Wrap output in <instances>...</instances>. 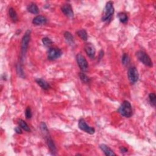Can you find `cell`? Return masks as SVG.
<instances>
[{"label": "cell", "mask_w": 156, "mask_h": 156, "mask_svg": "<svg viewBox=\"0 0 156 156\" xmlns=\"http://www.w3.org/2000/svg\"><path fill=\"white\" fill-rule=\"evenodd\" d=\"M17 73L20 77H21L22 78H25V71H24L23 65L21 64H17Z\"/></svg>", "instance_id": "cell-22"}, {"label": "cell", "mask_w": 156, "mask_h": 156, "mask_svg": "<svg viewBox=\"0 0 156 156\" xmlns=\"http://www.w3.org/2000/svg\"><path fill=\"white\" fill-rule=\"evenodd\" d=\"M122 61V64L125 66L129 64V63L130 62V57L127 53H124L123 54Z\"/></svg>", "instance_id": "cell-24"}, {"label": "cell", "mask_w": 156, "mask_h": 156, "mask_svg": "<svg viewBox=\"0 0 156 156\" xmlns=\"http://www.w3.org/2000/svg\"><path fill=\"white\" fill-rule=\"evenodd\" d=\"M118 17L122 23H126L128 21V16L127 15L125 12H119L118 14Z\"/></svg>", "instance_id": "cell-21"}, {"label": "cell", "mask_w": 156, "mask_h": 156, "mask_svg": "<svg viewBox=\"0 0 156 156\" xmlns=\"http://www.w3.org/2000/svg\"><path fill=\"white\" fill-rule=\"evenodd\" d=\"M84 50L87 55L90 59H94L96 54V50L94 45L90 43H87L84 46Z\"/></svg>", "instance_id": "cell-11"}, {"label": "cell", "mask_w": 156, "mask_h": 156, "mask_svg": "<svg viewBox=\"0 0 156 156\" xmlns=\"http://www.w3.org/2000/svg\"><path fill=\"white\" fill-rule=\"evenodd\" d=\"M31 31L28 30L26 31L25 35H23L21 40V61L23 62L24 59L25 57L26 54L28 51V48L29 46V43L31 40Z\"/></svg>", "instance_id": "cell-1"}, {"label": "cell", "mask_w": 156, "mask_h": 156, "mask_svg": "<svg viewBox=\"0 0 156 156\" xmlns=\"http://www.w3.org/2000/svg\"><path fill=\"white\" fill-rule=\"evenodd\" d=\"M100 148L103 151L105 155L108 156H112V155H116V154L114 152V151L108 146L105 144H101L100 145Z\"/></svg>", "instance_id": "cell-14"}, {"label": "cell", "mask_w": 156, "mask_h": 156, "mask_svg": "<svg viewBox=\"0 0 156 156\" xmlns=\"http://www.w3.org/2000/svg\"><path fill=\"white\" fill-rule=\"evenodd\" d=\"M118 112L121 115L126 118H130L133 114L132 105L128 101H124L122 103L119 107Z\"/></svg>", "instance_id": "cell-3"}, {"label": "cell", "mask_w": 156, "mask_h": 156, "mask_svg": "<svg viewBox=\"0 0 156 156\" xmlns=\"http://www.w3.org/2000/svg\"><path fill=\"white\" fill-rule=\"evenodd\" d=\"M149 103L151 104V105L152 107H155V104H156V95L155 93H151L149 94Z\"/></svg>", "instance_id": "cell-23"}, {"label": "cell", "mask_w": 156, "mask_h": 156, "mask_svg": "<svg viewBox=\"0 0 156 156\" xmlns=\"http://www.w3.org/2000/svg\"><path fill=\"white\" fill-rule=\"evenodd\" d=\"M63 53L62 50L57 47H50L48 50V59L50 61H54L61 57Z\"/></svg>", "instance_id": "cell-5"}, {"label": "cell", "mask_w": 156, "mask_h": 156, "mask_svg": "<svg viewBox=\"0 0 156 156\" xmlns=\"http://www.w3.org/2000/svg\"><path fill=\"white\" fill-rule=\"evenodd\" d=\"M15 133L18 134H22V130H21V128L19 126V127H16L15 128Z\"/></svg>", "instance_id": "cell-28"}, {"label": "cell", "mask_w": 156, "mask_h": 156, "mask_svg": "<svg viewBox=\"0 0 156 156\" xmlns=\"http://www.w3.org/2000/svg\"><path fill=\"white\" fill-rule=\"evenodd\" d=\"M79 78L81 81L84 83H89L91 82L90 78L89 76H87L83 72H81L79 73Z\"/></svg>", "instance_id": "cell-20"}, {"label": "cell", "mask_w": 156, "mask_h": 156, "mask_svg": "<svg viewBox=\"0 0 156 156\" xmlns=\"http://www.w3.org/2000/svg\"><path fill=\"white\" fill-rule=\"evenodd\" d=\"M136 56L139 61L145 65L149 67L153 66L152 61L148 54L143 51H138L136 53Z\"/></svg>", "instance_id": "cell-4"}, {"label": "cell", "mask_w": 156, "mask_h": 156, "mask_svg": "<svg viewBox=\"0 0 156 156\" xmlns=\"http://www.w3.org/2000/svg\"><path fill=\"white\" fill-rule=\"evenodd\" d=\"M61 10L63 14L69 18H73L74 17V12L70 4H64L61 7Z\"/></svg>", "instance_id": "cell-10"}, {"label": "cell", "mask_w": 156, "mask_h": 156, "mask_svg": "<svg viewBox=\"0 0 156 156\" xmlns=\"http://www.w3.org/2000/svg\"><path fill=\"white\" fill-rule=\"evenodd\" d=\"M18 125L22 129L28 132V133H29V132H31V129H30L29 126L26 123V122L24 120H23V119H19L18 120Z\"/></svg>", "instance_id": "cell-18"}, {"label": "cell", "mask_w": 156, "mask_h": 156, "mask_svg": "<svg viewBox=\"0 0 156 156\" xmlns=\"http://www.w3.org/2000/svg\"><path fill=\"white\" fill-rule=\"evenodd\" d=\"M40 129L42 132V133L44 134V135L47 134H49L48 129L46 125L44 122H42L40 124Z\"/></svg>", "instance_id": "cell-26"}, {"label": "cell", "mask_w": 156, "mask_h": 156, "mask_svg": "<svg viewBox=\"0 0 156 156\" xmlns=\"http://www.w3.org/2000/svg\"><path fill=\"white\" fill-rule=\"evenodd\" d=\"M78 126L79 128L82 130V131H84L85 133H88L90 135L94 134L95 133V129L94 127H90V126H89L84 119L83 118H81L79 120V123H78Z\"/></svg>", "instance_id": "cell-7"}, {"label": "cell", "mask_w": 156, "mask_h": 156, "mask_svg": "<svg viewBox=\"0 0 156 156\" xmlns=\"http://www.w3.org/2000/svg\"><path fill=\"white\" fill-rule=\"evenodd\" d=\"M76 61L82 72L87 70L89 64L84 56H82L81 54H78L76 55Z\"/></svg>", "instance_id": "cell-8"}, {"label": "cell", "mask_w": 156, "mask_h": 156, "mask_svg": "<svg viewBox=\"0 0 156 156\" xmlns=\"http://www.w3.org/2000/svg\"><path fill=\"white\" fill-rule=\"evenodd\" d=\"M77 35L83 41H86L88 39V35L85 29H81L76 32Z\"/></svg>", "instance_id": "cell-19"}, {"label": "cell", "mask_w": 156, "mask_h": 156, "mask_svg": "<svg viewBox=\"0 0 156 156\" xmlns=\"http://www.w3.org/2000/svg\"><path fill=\"white\" fill-rule=\"evenodd\" d=\"M103 56H104V52H103V51L101 50V51L100 52V59H101V57H103Z\"/></svg>", "instance_id": "cell-30"}, {"label": "cell", "mask_w": 156, "mask_h": 156, "mask_svg": "<svg viewBox=\"0 0 156 156\" xmlns=\"http://www.w3.org/2000/svg\"><path fill=\"white\" fill-rule=\"evenodd\" d=\"M42 43L45 46H50L53 43V41L48 37H44L42 39Z\"/></svg>", "instance_id": "cell-25"}, {"label": "cell", "mask_w": 156, "mask_h": 156, "mask_svg": "<svg viewBox=\"0 0 156 156\" xmlns=\"http://www.w3.org/2000/svg\"><path fill=\"white\" fill-rule=\"evenodd\" d=\"M27 10L29 13L32 14H38L39 13V9L37 5L34 3H31L27 6Z\"/></svg>", "instance_id": "cell-16"}, {"label": "cell", "mask_w": 156, "mask_h": 156, "mask_svg": "<svg viewBox=\"0 0 156 156\" xmlns=\"http://www.w3.org/2000/svg\"><path fill=\"white\" fill-rule=\"evenodd\" d=\"M127 75L130 82L133 83V84H134V83H135L138 81L139 78V74L135 67H130L129 68Z\"/></svg>", "instance_id": "cell-6"}, {"label": "cell", "mask_w": 156, "mask_h": 156, "mask_svg": "<svg viewBox=\"0 0 156 156\" xmlns=\"http://www.w3.org/2000/svg\"><path fill=\"white\" fill-rule=\"evenodd\" d=\"M9 14L12 21L14 23H17L18 21V17L17 14L13 7H10L9 9Z\"/></svg>", "instance_id": "cell-17"}, {"label": "cell", "mask_w": 156, "mask_h": 156, "mask_svg": "<svg viewBox=\"0 0 156 156\" xmlns=\"http://www.w3.org/2000/svg\"><path fill=\"white\" fill-rule=\"evenodd\" d=\"M25 116L27 119H31L32 116V111L30 107H28L25 111Z\"/></svg>", "instance_id": "cell-27"}, {"label": "cell", "mask_w": 156, "mask_h": 156, "mask_svg": "<svg viewBox=\"0 0 156 156\" xmlns=\"http://www.w3.org/2000/svg\"><path fill=\"white\" fill-rule=\"evenodd\" d=\"M48 21L47 18L42 15H37L32 20V23L34 25L39 26V25H43L46 24Z\"/></svg>", "instance_id": "cell-12"}, {"label": "cell", "mask_w": 156, "mask_h": 156, "mask_svg": "<svg viewBox=\"0 0 156 156\" xmlns=\"http://www.w3.org/2000/svg\"><path fill=\"white\" fill-rule=\"evenodd\" d=\"M64 37H65V39L67 43L69 45H70L71 46H73L75 45L73 36L70 32L65 31L64 32Z\"/></svg>", "instance_id": "cell-15"}, {"label": "cell", "mask_w": 156, "mask_h": 156, "mask_svg": "<svg viewBox=\"0 0 156 156\" xmlns=\"http://www.w3.org/2000/svg\"><path fill=\"white\" fill-rule=\"evenodd\" d=\"M45 139L46 141L48 146V148L50 151V152L51 153L52 155H56V154H57L56 146L55 145V143H54L53 140L52 139V138L50 135V134H47L45 135Z\"/></svg>", "instance_id": "cell-9"}, {"label": "cell", "mask_w": 156, "mask_h": 156, "mask_svg": "<svg viewBox=\"0 0 156 156\" xmlns=\"http://www.w3.org/2000/svg\"><path fill=\"white\" fill-rule=\"evenodd\" d=\"M119 150H120V152L122 153H126L128 151V149L125 147H121L120 148H119Z\"/></svg>", "instance_id": "cell-29"}, {"label": "cell", "mask_w": 156, "mask_h": 156, "mask_svg": "<svg viewBox=\"0 0 156 156\" xmlns=\"http://www.w3.org/2000/svg\"><path fill=\"white\" fill-rule=\"evenodd\" d=\"M35 82L42 89L45 90H48L51 88V86L50 83L43 79L42 78L37 79L35 80Z\"/></svg>", "instance_id": "cell-13"}, {"label": "cell", "mask_w": 156, "mask_h": 156, "mask_svg": "<svg viewBox=\"0 0 156 156\" xmlns=\"http://www.w3.org/2000/svg\"><path fill=\"white\" fill-rule=\"evenodd\" d=\"M114 12L115 9L114 7V3L112 1L107 2L103 10L101 18L102 21L104 22H108L111 21L114 14Z\"/></svg>", "instance_id": "cell-2"}]
</instances>
